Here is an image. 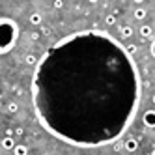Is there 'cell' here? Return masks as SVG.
Instances as JSON below:
<instances>
[{
    "mask_svg": "<svg viewBox=\"0 0 155 155\" xmlns=\"http://www.w3.org/2000/svg\"><path fill=\"white\" fill-rule=\"evenodd\" d=\"M140 103V73L121 43L99 30L65 36L32 77V105L49 135L77 148H101L129 129Z\"/></svg>",
    "mask_w": 155,
    "mask_h": 155,
    "instance_id": "cell-1",
    "label": "cell"
},
{
    "mask_svg": "<svg viewBox=\"0 0 155 155\" xmlns=\"http://www.w3.org/2000/svg\"><path fill=\"white\" fill-rule=\"evenodd\" d=\"M19 38V25L9 17L0 19V54H8Z\"/></svg>",
    "mask_w": 155,
    "mask_h": 155,
    "instance_id": "cell-2",
    "label": "cell"
},
{
    "mask_svg": "<svg viewBox=\"0 0 155 155\" xmlns=\"http://www.w3.org/2000/svg\"><path fill=\"white\" fill-rule=\"evenodd\" d=\"M142 121H144V125H146V127L153 129V127H155V110H153V108L146 110V112H144V116H142Z\"/></svg>",
    "mask_w": 155,
    "mask_h": 155,
    "instance_id": "cell-3",
    "label": "cell"
},
{
    "mask_svg": "<svg viewBox=\"0 0 155 155\" xmlns=\"http://www.w3.org/2000/svg\"><path fill=\"white\" fill-rule=\"evenodd\" d=\"M124 148H125L127 151H131V153L137 151V150H138V140H137V138H127V140L124 142Z\"/></svg>",
    "mask_w": 155,
    "mask_h": 155,
    "instance_id": "cell-4",
    "label": "cell"
},
{
    "mask_svg": "<svg viewBox=\"0 0 155 155\" xmlns=\"http://www.w3.org/2000/svg\"><path fill=\"white\" fill-rule=\"evenodd\" d=\"M15 146H17V144H15V140H13L12 137H4V138H2V148H4V150H12V151H13Z\"/></svg>",
    "mask_w": 155,
    "mask_h": 155,
    "instance_id": "cell-5",
    "label": "cell"
},
{
    "mask_svg": "<svg viewBox=\"0 0 155 155\" xmlns=\"http://www.w3.org/2000/svg\"><path fill=\"white\" fill-rule=\"evenodd\" d=\"M28 21H30V25H34V26H38V25H41V21H43V17H41V13H39V12H34V13H30Z\"/></svg>",
    "mask_w": 155,
    "mask_h": 155,
    "instance_id": "cell-6",
    "label": "cell"
},
{
    "mask_svg": "<svg viewBox=\"0 0 155 155\" xmlns=\"http://www.w3.org/2000/svg\"><path fill=\"white\" fill-rule=\"evenodd\" d=\"M140 36H142V38H151V36H153V28H151L150 25H142V26H140Z\"/></svg>",
    "mask_w": 155,
    "mask_h": 155,
    "instance_id": "cell-7",
    "label": "cell"
},
{
    "mask_svg": "<svg viewBox=\"0 0 155 155\" xmlns=\"http://www.w3.org/2000/svg\"><path fill=\"white\" fill-rule=\"evenodd\" d=\"M13 155H28V148L25 144H17L15 150H13Z\"/></svg>",
    "mask_w": 155,
    "mask_h": 155,
    "instance_id": "cell-8",
    "label": "cell"
},
{
    "mask_svg": "<svg viewBox=\"0 0 155 155\" xmlns=\"http://www.w3.org/2000/svg\"><path fill=\"white\" fill-rule=\"evenodd\" d=\"M133 15H135V19H137V21H142V19H146L148 12H146L144 8H137V9H135V13H133Z\"/></svg>",
    "mask_w": 155,
    "mask_h": 155,
    "instance_id": "cell-9",
    "label": "cell"
},
{
    "mask_svg": "<svg viewBox=\"0 0 155 155\" xmlns=\"http://www.w3.org/2000/svg\"><path fill=\"white\" fill-rule=\"evenodd\" d=\"M120 34H121V38H124V39H127V38L133 36V28L131 26H121L120 28Z\"/></svg>",
    "mask_w": 155,
    "mask_h": 155,
    "instance_id": "cell-10",
    "label": "cell"
},
{
    "mask_svg": "<svg viewBox=\"0 0 155 155\" xmlns=\"http://www.w3.org/2000/svg\"><path fill=\"white\" fill-rule=\"evenodd\" d=\"M25 64L26 65H38L39 62H38V58L34 56V54H26V56H25Z\"/></svg>",
    "mask_w": 155,
    "mask_h": 155,
    "instance_id": "cell-11",
    "label": "cell"
},
{
    "mask_svg": "<svg viewBox=\"0 0 155 155\" xmlns=\"http://www.w3.org/2000/svg\"><path fill=\"white\" fill-rule=\"evenodd\" d=\"M17 110H19V105L17 103H8V112L9 114H15Z\"/></svg>",
    "mask_w": 155,
    "mask_h": 155,
    "instance_id": "cell-12",
    "label": "cell"
},
{
    "mask_svg": "<svg viewBox=\"0 0 155 155\" xmlns=\"http://www.w3.org/2000/svg\"><path fill=\"white\" fill-rule=\"evenodd\" d=\"M105 23H107L108 26L116 25V15H107V17H105Z\"/></svg>",
    "mask_w": 155,
    "mask_h": 155,
    "instance_id": "cell-13",
    "label": "cell"
},
{
    "mask_svg": "<svg viewBox=\"0 0 155 155\" xmlns=\"http://www.w3.org/2000/svg\"><path fill=\"white\" fill-rule=\"evenodd\" d=\"M125 49H127V52L131 54V56H133V54H135V52H137V45H127Z\"/></svg>",
    "mask_w": 155,
    "mask_h": 155,
    "instance_id": "cell-14",
    "label": "cell"
},
{
    "mask_svg": "<svg viewBox=\"0 0 155 155\" xmlns=\"http://www.w3.org/2000/svg\"><path fill=\"white\" fill-rule=\"evenodd\" d=\"M41 34H43V36H49V34H51V28H49V26H43V28H41Z\"/></svg>",
    "mask_w": 155,
    "mask_h": 155,
    "instance_id": "cell-15",
    "label": "cell"
},
{
    "mask_svg": "<svg viewBox=\"0 0 155 155\" xmlns=\"http://www.w3.org/2000/svg\"><path fill=\"white\" fill-rule=\"evenodd\" d=\"M54 8H56V9L64 8V2H62V0H56V2H54Z\"/></svg>",
    "mask_w": 155,
    "mask_h": 155,
    "instance_id": "cell-16",
    "label": "cell"
},
{
    "mask_svg": "<svg viewBox=\"0 0 155 155\" xmlns=\"http://www.w3.org/2000/svg\"><path fill=\"white\" fill-rule=\"evenodd\" d=\"M150 51H151V56L155 58V39H153V43H151V47H150Z\"/></svg>",
    "mask_w": 155,
    "mask_h": 155,
    "instance_id": "cell-17",
    "label": "cell"
},
{
    "mask_svg": "<svg viewBox=\"0 0 155 155\" xmlns=\"http://www.w3.org/2000/svg\"><path fill=\"white\" fill-rule=\"evenodd\" d=\"M151 103H153V105H155V94H153V95H151Z\"/></svg>",
    "mask_w": 155,
    "mask_h": 155,
    "instance_id": "cell-18",
    "label": "cell"
},
{
    "mask_svg": "<svg viewBox=\"0 0 155 155\" xmlns=\"http://www.w3.org/2000/svg\"><path fill=\"white\" fill-rule=\"evenodd\" d=\"M151 155H155V150H153V153H151Z\"/></svg>",
    "mask_w": 155,
    "mask_h": 155,
    "instance_id": "cell-19",
    "label": "cell"
}]
</instances>
